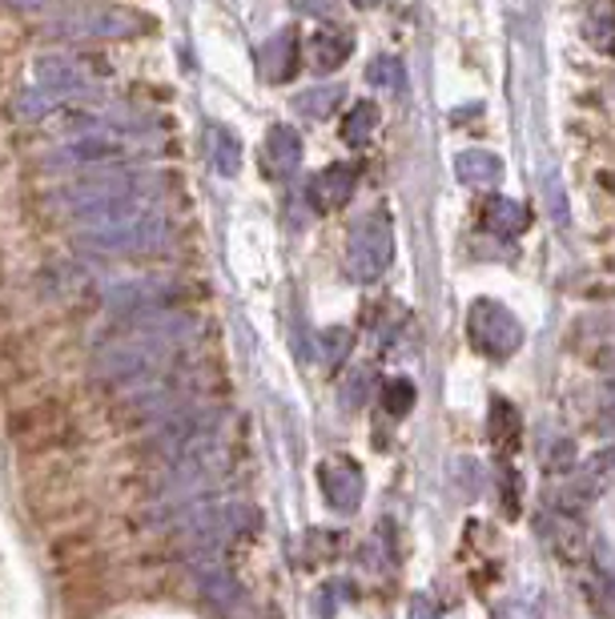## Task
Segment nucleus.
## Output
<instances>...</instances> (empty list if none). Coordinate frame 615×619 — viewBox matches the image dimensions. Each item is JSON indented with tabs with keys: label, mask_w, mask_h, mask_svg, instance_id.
<instances>
[{
	"label": "nucleus",
	"mask_w": 615,
	"mask_h": 619,
	"mask_svg": "<svg viewBox=\"0 0 615 619\" xmlns=\"http://www.w3.org/2000/svg\"><path fill=\"white\" fill-rule=\"evenodd\" d=\"M491 210H499V218H491V221H499L507 233H519L531 221L528 210H523V206H511V201H499V206H491Z\"/></svg>",
	"instance_id": "9d476101"
},
{
	"label": "nucleus",
	"mask_w": 615,
	"mask_h": 619,
	"mask_svg": "<svg viewBox=\"0 0 615 619\" xmlns=\"http://www.w3.org/2000/svg\"><path fill=\"white\" fill-rule=\"evenodd\" d=\"M415 619H435V616H427V608H423V604H418V608H415Z\"/></svg>",
	"instance_id": "2eb2a0df"
},
{
	"label": "nucleus",
	"mask_w": 615,
	"mask_h": 619,
	"mask_svg": "<svg viewBox=\"0 0 615 619\" xmlns=\"http://www.w3.org/2000/svg\"><path fill=\"white\" fill-rule=\"evenodd\" d=\"M0 282H4V258H0Z\"/></svg>",
	"instance_id": "dca6fc26"
},
{
	"label": "nucleus",
	"mask_w": 615,
	"mask_h": 619,
	"mask_svg": "<svg viewBox=\"0 0 615 619\" xmlns=\"http://www.w3.org/2000/svg\"><path fill=\"white\" fill-rule=\"evenodd\" d=\"M459 169L471 177V181H494V177H499V161H494V157H487V154H471Z\"/></svg>",
	"instance_id": "1a4fd4ad"
},
{
	"label": "nucleus",
	"mask_w": 615,
	"mask_h": 619,
	"mask_svg": "<svg viewBox=\"0 0 615 619\" xmlns=\"http://www.w3.org/2000/svg\"><path fill=\"white\" fill-rule=\"evenodd\" d=\"M37 366L33 363H21V366H12L9 375H0V407H4V402H9L12 395H17V390H24V387H33L37 382Z\"/></svg>",
	"instance_id": "0eeeda50"
},
{
	"label": "nucleus",
	"mask_w": 615,
	"mask_h": 619,
	"mask_svg": "<svg viewBox=\"0 0 615 619\" xmlns=\"http://www.w3.org/2000/svg\"><path fill=\"white\" fill-rule=\"evenodd\" d=\"M24 350H29V343H24L21 331H4V334H0V375H9L12 366H21Z\"/></svg>",
	"instance_id": "6e6552de"
},
{
	"label": "nucleus",
	"mask_w": 615,
	"mask_h": 619,
	"mask_svg": "<svg viewBox=\"0 0 615 619\" xmlns=\"http://www.w3.org/2000/svg\"><path fill=\"white\" fill-rule=\"evenodd\" d=\"M600 419H604L607 427H615V378L600 390Z\"/></svg>",
	"instance_id": "9b49d317"
},
{
	"label": "nucleus",
	"mask_w": 615,
	"mask_h": 619,
	"mask_svg": "<svg viewBox=\"0 0 615 619\" xmlns=\"http://www.w3.org/2000/svg\"><path fill=\"white\" fill-rule=\"evenodd\" d=\"M386 402H390V410H398V415H403V410H407V402H410V387H407V382H403V387H390Z\"/></svg>",
	"instance_id": "ddd939ff"
},
{
	"label": "nucleus",
	"mask_w": 615,
	"mask_h": 619,
	"mask_svg": "<svg viewBox=\"0 0 615 619\" xmlns=\"http://www.w3.org/2000/svg\"><path fill=\"white\" fill-rule=\"evenodd\" d=\"M49 559H53L56 575H69L73 567H85L101 559V543L93 527H61L49 539Z\"/></svg>",
	"instance_id": "20e7f679"
},
{
	"label": "nucleus",
	"mask_w": 615,
	"mask_h": 619,
	"mask_svg": "<svg viewBox=\"0 0 615 619\" xmlns=\"http://www.w3.org/2000/svg\"><path fill=\"white\" fill-rule=\"evenodd\" d=\"M612 483H615V447H607V451L592 454L580 471H572V475L563 479V486H560L563 507H583V503H592V499L604 495Z\"/></svg>",
	"instance_id": "7ed1b4c3"
},
{
	"label": "nucleus",
	"mask_w": 615,
	"mask_h": 619,
	"mask_svg": "<svg viewBox=\"0 0 615 619\" xmlns=\"http://www.w3.org/2000/svg\"><path fill=\"white\" fill-rule=\"evenodd\" d=\"M491 439H499V447L503 451H515V442H519V410L511 407V402H494L491 410Z\"/></svg>",
	"instance_id": "423d86ee"
},
{
	"label": "nucleus",
	"mask_w": 615,
	"mask_h": 619,
	"mask_svg": "<svg viewBox=\"0 0 615 619\" xmlns=\"http://www.w3.org/2000/svg\"><path fill=\"white\" fill-rule=\"evenodd\" d=\"M37 471H29L21 483L24 511L37 527H77V520H85L93 503L85 499V491L77 486V471L69 463V454H53V459H33Z\"/></svg>",
	"instance_id": "f257e3e1"
},
{
	"label": "nucleus",
	"mask_w": 615,
	"mask_h": 619,
	"mask_svg": "<svg viewBox=\"0 0 615 619\" xmlns=\"http://www.w3.org/2000/svg\"><path fill=\"white\" fill-rule=\"evenodd\" d=\"M12 322H17V310H12V302L0 298V334L12 331Z\"/></svg>",
	"instance_id": "4468645a"
},
{
	"label": "nucleus",
	"mask_w": 615,
	"mask_h": 619,
	"mask_svg": "<svg viewBox=\"0 0 615 619\" xmlns=\"http://www.w3.org/2000/svg\"><path fill=\"white\" fill-rule=\"evenodd\" d=\"M595 366H600V370H604V375H612L615 378V343L612 346H604V350H595V358H592Z\"/></svg>",
	"instance_id": "f8f14e48"
},
{
	"label": "nucleus",
	"mask_w": 615,
	"mask_h": 619,
	"mask_svg": "<svg viewBox=\"0 0 615 619\" xmlns=\"http://www.w3.org/2000/svg\"><path fill=\"white\" fill-rule=\"evenodd\" d=\"M551 543H555V552H560L567 564H583V559H587V552H592V543H587L583 527L572 520V515H567V511L560 515V527L551 531Z\"/></svg>",
	"instance_id": "39448f33"
},
{
	"label": "nucleus",
	"mask_w": 615,
	"mask_h": 619,
	"mask_svg": "<svg viewBox=\"0 0 615 619\" xmlns=\"http://www.w3.org/2000/svg\"><path fill=\"white\" fill-rule=\"evenodd\" d=\"M4 434L24 459H53V454H69L81 447V427L73 419V407L56 395L12 407L4 415Z\"/></svg>",
	"instance_id": "f03ea898"
}]
</instances>
